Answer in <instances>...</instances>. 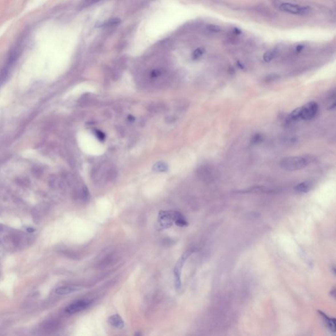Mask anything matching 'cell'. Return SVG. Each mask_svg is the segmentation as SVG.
I'll use <instances>...</instances> for the list:
<instances>
[{
	"mask_svg": "<svg viewBox=\"0 0 336 336\" xmlns=\"http://www.w3.org/2000/svg\"><path fill=\"white\" fill-rule=\"evenodd\" d=\"M318 110V106L316 102H310L303 107L296 108L290 115L291 121L301 120H310L316 116Z\"/></svg>",
	"mask_w": 336,
	"mask_h": 336,
	"instance_id": "cell-1",
	"label": "cell"
},
{
	"mask_svg": "<svg viewBox=\"0 0 336 336\" xmlns=\"http://www.w3.org/2000/svg\"><path fill=\"white\" fill-rule=\"evenodd\" d=\"M310 159L301 156H290L283 158L280 162V166L284 170L296 171L305 168L310 163Z\"/></svg>",
	"mask_w": 336,
	"mask_h": 336,
	"instance_id": "cell-2",
	"label": "cell"
},
{
	"mask_svg": "<svg viewBox=\"0 0 336 336\" xmlns=\"http://www.w3.org/2000/svg\"><path fill=\"white\" fill-rule=\"evenodd\" d=\"M194 252V249H190L188 250L185 253H183V255L180 257V259L178 260L175 264L174 267V283L175 286L177 289H179L181 286V275L182 268H183L184 265H185V262L188 258L191 255L192 253Z\"/></svg>",
	"mask_w": 336,
	"mask_h": 336,
	"instance_id": "cell-3",
	"label": "cell"
},
{
	"mask_svg": "<svg viewBox=\"0 0 336 336\" xmlns=\"http://www.w3.org/2000/svg\"><path fill=\"white\" fill-rule=\"evenodd\" d=\"M280 9L282 11L294 15H305L311 11V9L309 7H301L298 5H295L292 3H284L281 4Z\"/></svg>",
	"mask_w": 336,
	"mask_h": 336,
	"instance_id": "cell-4",
	"label": "cell"
},
{
	"mask_svg": "<svg viewBox=\"0 0 336 336\" xmlns=\"http://www.w3.org/2000/svg\"><path fill=\"white\" fill-rule=\"evenodd\" d=\"M91 301L87 300H80L72 303L65 309V311L68 314H74L83 311L89 306Z\"/></svg>",
	"mask_w": 336,
	"mask_h": 336,
	"instance_id": "cell-5",
	"label": "cell"
},
{
	"mask_svg": "<svg viewBox=\"0 0 336 336\" xmlns=\"http://www.w3.org/2000/svg\"><path fill=\"white\" fill-rule=\"evenodd\" d=\"M272 192V189L266 187V186H254L236 192H240V193H270Z\"/></svg>",
	"mask_w": 336,
	"mask_h": 336,
	"instance_id": "cell-6",
	"label": "cell"
},
{
	"mask_svg": "<svg viewBox=\"0 0 336 336\" xmlns=\"http://www.w3.org/2000/svg\"><path fill=\"white\" fill-rule=\"evenodd\" d=\"M82 288L79 286H61V287L58 288L55 290V293L58 295H67L70 294L74 292H76L82 290Z\"/></svg>",
	"mask_w": 336,
	"mask_h": 336,
	"instance_id": "cell-7",
	"label": "cell"
},
{
	"mask_svg": "<svg viewBox=\"0 0 336 336\" xmlns=\"http://www.w3.org/2000/svg\"><path fill=\"white\" fill-rule=\"evenodd\" d=\"M318 313H319V315L322 316V318L323 320H324L325 324L326 325V326L329 328V330H330L331 332L335 333V318L329 317V316L327 315L326 314L323 313V312L321 311H318Z\"/></svg>",
	"mask_w": 336,
	"mask_h": 336,
	"instance_id": "cell-8",
	"label": "cell"
},
{
	"mask_svg": "<svg viewBox=\"0 0 336 336\" xmlns=\"http://www.w3.org/2000/svg\"><path fill=\"white\" fill-rule=\"evenodd\" d=\"M108 322H109V324L111 326L118 329H122L125 326L124 321L123 320L122 317L118 314L110 316L109 318H108Z\"/></svg>",
	"mask_w": 336,
	"mask_h": 336,
	"instance_id": "cell-9",
	"label": "cell"
},
{
	"mask_svg": "<svg viewBox=\"0 0 336 336\" xmlns=\"http://www.w3.org/2000/svg\"><path fill=\"white\" fill-rule=\"evenodd\" d=\"M312 183L309 181H305L303 183L298 184V185L295 186L294 189L298 192H301V193H307L309 191H310L312 188Z\"/></svg>",
	"mask_w": 336,
	"mask_h": 336,
	"instance_id": "cell-10",
	"label": "cell"
},
{
	"mask_svg": "<svg viewBox=\"0 0 336 336\" xmlns=\"http://www.w3.org/2000/svg\"><path fill=\"white\" fill-rule=\"evenodd\" d=\"M174 222L175 223V225H177L178 227H187L188 225L187 221H186L185 217H184L181 213L177 211L175 212Z\"/></svg>",
	"mask_w": 336,
	"mask_h": 336,
	"instance_id": "cell-11",
	"label": "cell"
},
{
	"mask_svg": "<svg viewBox=\"0 0 336 336\" xmlns=\"http://www.w3.org/2000/svg\"><path fill=\"white\" fill-rule=\"evenodd\" d=\"M168 165L164 163V162H158V163L154 165L153 166V170H154L155 172H166V171L168 170Z\"/></svg>",
	"mask_w": 336,
	"mask_h": 336,
	"instance_id": "cell-12",
	"label": "cell"
},
{
	"mask_svg": "<svg viewBox=\"0 0 336 336\" xmlns=\"http://www.w3.org/2000/svg\"><path fill=\"white\" fill-rule=\"evenodd\" d=\"M101 1H102V0H84L80 5V7L81 9L88 7H89V6L94 5V4L98 3V2Z\"/></svg>",
	"mask_w": 336,
	"mask_h": 336,
	"instance_id": "cell-13",
	"label": "cell"
},
{
	"mask_svg": "<svg viewBox=\"0 0 336 336\" xmlns=\"http://www.w3.org/2000/svg\"><path fill=\"white\" fill-rule=\"evenodd\" d=\"M207 30L209 32H213V33H218L221 31V28L219 26L215 25H209L207 27Z\"/></svg>",
	"mask_w": 336,
	"mask_h": 336,
	"instance_id": "cell-14",
	"label": "cell"
},
{
	"mask_svg": "<svg viewBox=\"0 0 336 336\" xmlns=\"http://www.w3.org/2000/svg\"><path fill=\"white\" fill-rule=\"evenodd\" d=\"M274 54H275L274 52L272 51L266 52V53L264 54V55H263L264 60H265L266 62H270V60H271L272 58L274 57Z\"/></svg>",
	"mask_w": 336,
	"mask_h": 336,
	"instance_id": "cell-15",
	"label": "cell"
},
{
	"mask_svg": "<svg viewBox=\"0 0 336 336\" xmlns=\"http://www.w3.org/2000/svg\"><path fill=\"white\" fill-rule=\"evenodd\" d=\"M263 140V136L261 134L257 133L255 135L253 136V137L251 139V143L252 144H258Z\"/></svg>",
	"mask_w": 336,
	"mask_h": 336,
	"instance_id": "cell-16",
	"label": "cell"
},
{
	"mask_svg": "<svg viewBox=\"0 0 336 336\" xmlns=\"http://www.w3.org/2000/svg\"><path fill=\"white\" fill-rule=\"evenodd\" d=\"M203 52H204V49L203 48L200 47V48L196 49V50L194 51L193 55H192L193 58H194V59H197V58L201 57V55L203 54Z\"/></svg>",
	"mask_w": 336,
	"mask_h": 336,
	"instance_id": "cell-17",
	"label": "cell"
},
{
	"mask_svg": "<svg viewBox=\"0 0 336 336\" xmlns=\"http://www.w3.org/2000/svg\"><path fill=\"white\" fill-rule=\"evenodd\" d=\"M278 78H279L278 75L275 74H272L268 75V76L266 77V82H273V81H275V80H277Z\"/></svg>",
	"mask_w": 336,
	"mask_h": 336,
	"instance_id": "cell-18",
	"label": "cell"
},
{
	"mask_svg": "<svg viewBox=\"0 0 336 336\" xmlns=\"http://www.w3.org/2000/svg\"><path fill=\"white\" fill-rule=\"evenodd\" d=\"M120 20L118 19H112V20H110L109 21H108L107 23L105 24V25L107 26H110V27H112V26H114V25H118V24L120 23Z\"/></svg>",
	"mask_w": 336,
	"mask_h": 336,
	"instance_id": "cell-19",
	"label": "cell"
},
{
	"mask_svg": "<svg viewBox=\"0 0 336 336\" xmlns=\"http://www.w3.org/2000/svg\"><path fill=\"white\" fill-rule=\"evenodd\" d=\"M95 135H96L97 137L100 140H103L105 139V134H104L102 131H99V130H97V131H95Z\"/></svg>",
	"mask_w": 336,
	"mask_h": 336,
	"instance_id": "cell-20",
	"label": "cell"
},
{
	"mask_svg": "<svg viewBox=\"0 0 336 336\" xmlns=\"http://www.w3.org/2000/svg\"><path fill=\"white\" fill-rule=\"evenodd\" d=\"M303 48V46H298V47H297V50H298V51H300Z\"/></svg>",
	"mask_w": 336,
	"mask_h": 336,
	"instance_id": "cell-21",
	"label": "cell"
},
{
	"mask_svg": "<svg viewBox=\"0 0 336 336\" xmlns=\"http://www.w3.org/2000/svg\"><path fill=\"white\" fill-rule=\"evenodd\" d=\"M27 231H28V232H30V233H32V232H34V229H32V228H30V229H28Z\"/></svg>",
	"mask_w": 336,
	"mask_h": 336,
	"instance_id": "cell-22",
	"label": "cell"
}]
</instances>
